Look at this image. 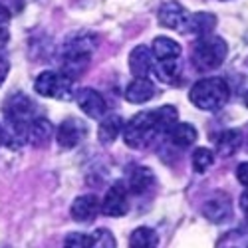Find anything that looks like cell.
<instances>
[{"label":"cell","mask_w":248,"mask_h":248,"mask_svg":"<svg viewBox=\"0 0 248 248\" xmlns=\"http://www.w3.org/2000/svg\"><path fill=\"white\" fill-rule=\"evenodd\" d=\"M229 84L222 78H204L191 88L189 99L202 111H218L229 101Z\"/></svg>","instance_id":"cell-1"},{"label":"cell","mask_w":248,"mask_h":248,"mask_svg":"<svg viewBox=\"0 0 248 248\" xmlns=\"http://www.w3.org/2000/svg\"><path fill=\"white\" fill-rule=\"evenodd\" d=\"M157 135H161V131L157 127L155 111L137 113L123 125V139L131 149H147Z\"/></svg>","instance_id":"cell-2"},{"label":"cell","mask_w":248,"mask_h":248,"mask_svg":"<svg viewBox=\"0 0 248 248\" xmlns=\"http://www.w3.org/2000/svg\"><path fill=\"white\" fill-rule=\"evenodd\" d=\"M226 54H229V46L222 38L218 36H202L197 40L193 48V64L201 72H209L218 68Z\"/></svg>","instance_id":"cell-3"},{"label":"cell","mask_w":248,"mask_h":248,"mask_svg":"<svg viewBox=\"0 0 248 248\" xmlns=\"http://www.w3.org/2000/svg\"><path fill=\"white\" fill-rule=\"evenodd\" d=\"M34 90H36V93L44 95V97L68 101V99H72L74 79H70L68 76L60 74V72H42L34 81Z\"/></svg>","instance_id":"cell-4"},{"label":"cell","mask_w":248,"mask_h":248,"mask_svg":"<svg viewBox=\"0 0 248 248\" xmlns=\"http://www.w3.org/2000/svg\"><path fill=\"white\" fill-rule=\"evenodd\" d=\"M32 111H34V103L24 93L10 95L4 106L8 125L14 129H28L30 121H32Z\"/></svg>","instance_id":"cell-5"},{"label":"cell","mask_w":248,"mask_h":248,"mask_svg":"<svg viewBox=\"0 0 248 248\" xmlns=\"http://www.w3.org/2000/svg\"><path fill=\"white\" fill-rule=\"evenodd\" d=\"M88 135V127L84 121H79L78 117H68L66 121H62V125L56 131V139L58 145L64 149H72L76 145H79L81 141Z\"/></svg>","instance_id":"cell-6"},{"label":"cell","mask_w":248,"mask_h":248,"mask_svg":"<svg viewBox=\"0 0 248 248\" xmlns=\"http://www.w3.org/2000/svg\"><path fill=\"white\" fill-rule=\"evenodd\" d=\"M189 18H191V14L179 2H165L157 12V20H159L161 26L173 28V30H179V32H185Z\"/></svg>","instance_id":"cell-7"},{"label":"cell","mask_w":248,"mask_h":248,"mask_svg":"<svg viewBox=\"0 0 248 248\" xmlns=\"http://www.w3.org/2000/svg\"><path fill=\"white\" fill-rule=\"evenodd\" d=\"M76 101L79 109L84 111L88 117H93V119H99L108 109V103L103 99V95L92 88H86V90H79L78 95H76Z\"/></svg>","instance_id":"cell-8"},{"label":"cell","mask_w":248,"mask_h":248,"mask_svg":"<svg viewBox=\"0 0 248 248\" xmlns=\"http://www.w3.org/2000/svg\"><path fill=\"white\" fill-rule=\"evenodd\" d=\"M101 211V204L95 195H81L72 202V218L76 222H92L97 213Z\"/></svg>","instance_id":"cell-9"},{"label":"cell","mask_w":248,"mask_h":248,"mask_svg":"<svg viewBox=\"0 0 248 248\" xmlns=\"http://www.w3.org/2000/svg\"><path fill=\"white\" fill-rule=\"evenodd\" d=\"M153 52L149 46H135L129 54V72L135 78H147V74L153 70Z\"/></svg>","instance_id":"cell-10"},{"label":"cell","mask_w":248,"mask_h":248,"mask_svg":"<svg viewBox=\"0 0 248 248\" xmlns=\"http://www.w3.org/2000/svg\"><path fill=\"white\" fill-rule=\"evenodd\" d=\"M129 211V204H127V195L121 187H111L106 197H103L101 202V213L108 215V217H123Z\"/></svg>","instance_id":"cell-11"},{"label":"cell","mask_w":248,"mask_h":248,"mask_svg":"<svg viewBox=\"0 0 248 248\" xmlns=\"http://www.w3.org/2000/svg\"><path fill=\"white\" fill-rule=\"evenodd\" d=\"M202 215L209 218L211 222H224L226 218H231L232 215V204L231 199L224 195H217L213 199H209L202 206Z\"/></svg>","instance_id":"cell-12"},{"label":"cell","mask_w":248,"mask_h":248,"mask_svg":"<svg viewBox=\"0 0 248 248\" xmlns=\"http://www.w3.org/2000/svg\"><path fill=\"white\" fill-rule=\"evenodd\" d=\"M155 95V86L147 78H135L125 90V99L129 103H145Z\"/></svg>","instance_id":"cell-13"},{"label":"cell","mask_w":248,"mask_h":248,"mask_svg":"<svg viewBox=\"0 0 248 248\" xmlns=\"http://www.w3.org/2000/svg\"><path fill=\"white\" fill-rule=\"evenodd\" d=\"M215 26H217V16L215 14H211V12H197V14H191L185 32L202 38V36H209L215 30Z\"/></svg>","instance_id":"cell-14"},{"label":"cell","mask_w":248,"mask_h":248,"mask_svg":"<svg viewBox=\"0 0 248 248\" xmlns=\"http://www.w3.org/2000/svg\"><path fill=\"white\" fill-rule=\"evenodd\" d=\"M52 137V123L44 117H38V119H32L30 125H28V135L26 139L36 147H42L50 141Z\"/></svg>","instance_id":"cell-15"},{"label":"cell","mask_w":248,"mask_h":248,"mask_svg":"<svg viewBox=\"0 0 248 248\" xmlns=\"http://www.w3.org/2000/svg\"><path fill=\"white\" fill-rule=\"evenodd\" d=\"M242 145V133L238 129H226L217 139V153L220 157H232Z\"/></svg>","instance_id":"cell-16"},{"label":"cell","mask_w":248,"mask_h":248,"mask_svg":"<svg viewBox=\"0 0 248 248\" xmlns=\"http://www.w3.org/2000/svg\"><path fill=\"white\" fill-rule=\"evenodd\" d=\"M151 52L157 60H179L181 56V44L175 42L173 38H167V36H159L153 40V46H151Z\"/></svg>","instance_id":"cell-17"},{"label":"cell","mask_w":248,"mask_h":248,"mask_svg":"<svg viewBox=\"0 0 248 248\" xmlns=\"http://www.w3.org/2000/svg\"><path fill=\"white\" fill-rule=\"evenodd\" d=\"M167 135H169V141L177 147H191L197 141V129L191 123H175Z\"/></svg>","instance_id":"cell-18"},{"label":"cell","mask_w":248,"mask_h":248,"mask_svg":"<svg viewBox=\"0 0 248 248\" xmlns=\"http://www.w3.org/2000/svg\"><path fill=\"white\" fill-rule=\"evenodd\" d=\"M153 183H155V175L151 169L147 167H139L131 173V179H129V189L131 193L135 195H143V193H147L151 187H153Z\"/></svg>","instance_id":"cell-19"},{"label":"cell","mask_w":248,"mask_h":248,"mask_svg":"<svg viewBox=\"0 0 248 248\" xmlns=\"http://www.w3.org/2000/svg\"><path fill=\"white\" fill-rule=\"evenodd\" d=\"M159 234L149 226H139L129 236V248H157Z\"/></svg>","instance_id":"cell-20"},{"label":"cell","mask_w":248,"mask_h":248,"mask_svg":"<svg viewBox=\"0 0 248 248\" xmlns=\"http://www.w3.org/2000/svg\"><path fill=\"white\" fill-rule=\"evenodd\" d=\"M121 129H123V119L119 115H109V117H106L101 121V125L97 129V137H99L101 143L108 145V143H113L117 139Z\"/></svg>","instance_id":"cell-21"},{"label":"cell","mask_w":248,"mask_h":248,"mask_svg":"<svg viewBox=\"0 0 248 248\" xmlns=\"http://www.w3.org/2000/svg\"><path fill=\"white\" fill-rule=\"evenodd\" d=\"M153 72L165 84H175L181 76V62L179 60H159L157 66H153Z\"/></svg>","instance_id":"cell-22"},{"label":"cell","mask_w":248,"mask_h":248,"mask_svg":"<svg viewBox=\"0 0 248 248\" xmlns=\"http://www.w3.org/2000/svg\"><path fill=\"white\" fill-rule=\"evenodd\" d=\"M177 117H179V113H177V109H175L173 106H163V108L155 109L157 127H159L161 133H169L171 127L177 123Z\"/></svg>","instance_id":"cell-23"},{"label":"cell","mask_w":248,"mask_h":248,"mask_svg":"<svg viewBox=\"0 0 248 248\" xmlns=\"http://www.w3.org/2000/svg\"><path fill=\"white\" fill-rule=\"evenodd\" d=\"M215 163V153L206 147H199L193 153V169L197 173H206Z\"/></svg>","instance_id":"cell-24"},{"label":"cell","mask_w":248,"mask_h":248,"mask_svg":"<svg viewBox=\"0 0 248 248\" xmlns=\"http://www.w3.org/2000/svg\"><path fill=\"white\" fill-rule=\"evenodd\" d=\"M92 248H117L115 236L108 229H97L92 234Z\"/></svg>","instance_id":"cell-25"},{"label":"cell","mask_w":248,"mask_h":248,"mask_svg":"<svg viewBox=\"0 0 248 248\" xmlns=\"http://www.w3.org/2000/svg\"><path fill=\"white\" fill-rule=\"evenodd\" d=\"M64 248H92V236L84 232H72L66 236Z\"/></svg>","instance_id":"cell-26"},{"label":"cell","mask_w":248,"mask_h":248,"mask_svg":"<svg viewBox=\"0 0 248 248\" xmlns=\"http://www.w3.org/2000/svg\"><path fill=\"white\" fill-rule=\"evenodd\" d=\"M236 179L248 189V163H240L236 167Z\"/></svg>","instance_id":"cell-27"},{"label":"cell","mask_w":248,"mask_h":248,"mask_svg":"<svg viewBox=\"0 0 248 248\" xmlns=\"http://www.w3.org/2000/svg\"><path fill=\"white\" fill-rule=\"evenodd\" d=\"M8 20H10V12H8L2 4H0V30H6Z\"/></svg>","instance_id":"cell-28"},{"label":"cell","mask_w":248,"mask_h":248,"mask_svg":"<svg viewBox=\"0 0 248 248\" xmlns=\"http://www.w3.org/2000/svg\"><path fill=\"white\" fill-rule=\"evenodd\" d=\"M8 70H10L8 62H6V60H0V86L4 84V79H6V76H8Z\"/></svg>","instance_id":"cell-29"},{"label":"cell","mask_w":248,"mask_h":248,"mask_svg":"<svg viewBox=\"0 0 248 248\" xmlns=\"http://www.w3.org/2000/svg\"><path fill=\"white\" fill-rule=\"evenodd\" d=\"M6 143V129H4V125H0V147H2Z\"/></svg>","instance_id":"cell-30"},{"label":"cell","mask_w":248,"mask_h":248,"mask_svg":"<svg viewBox=\"0 0 248 248\" xmlns=\"http://www.w3.org/2000/svg\"><path fill=\"white\" fill-rule=\"evenodd\" d=\"M240 204H242V209H246V206H248V189H246V193L242 195V199H240Z\"/></svg>","instance_id":"cell-31"},{"label":"cell","mask_w":248,"mask_h":248,"mask_svg":"<svg viewBox=\"0 0 248 248\" xmlns=\"http://www.w3.org/2000/svg\"><path fill=\"white\" fill-rule=\"evenodd\" d=\"M244 213H246V220H248V206H246V209H244Z\"/></svg>","instance_id":"cell-32"},{"label":"cell","mask_w":248,"mask_h":248,"mask_svg":"<svg viewBox=\"0 0 248 248\" xmlns=\"http://www.w3.org/2000/svg\"><path fill=\"white\" fill-rule=\"evenodd\" d=\"M246 106H248V93H246Z\"/></svg>","instance_id":"cell-33"}]
</instances>
